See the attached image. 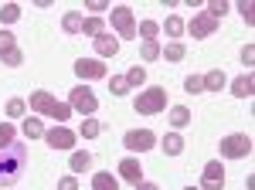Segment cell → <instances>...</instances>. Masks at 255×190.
Listing matches in <instances>:
<instances>
[{
  "instance_id": "cell-35",
  "label": "cell",
  "mask_w": 255,
  "mask_h": 190,
  "mask_svg": "<svg viewBox=\"0 0 255 190\" xmlns=\"http://www.w3.org/2000/svg\"><path fill=\"white\" fill-rule=\"evenodd\" d=\"M24 109H27V102H24V98H10V102H7V115H10V119L24 115Z\"/></svg>"
},
{
  "instance_id": "cell-17",
  "label": "cell",
  "mask_w": 255,
  "mask_h": 190,
  "mask_svg": "<svg viewBox=\"0 0 255 190\" xmlns=\"http://www.w3.org/2000/svg\"><path fill=\"white\" fill-rule=\"evenodd\" d=\"M68 167H72V173H75V177H79V173H85L89 167H92V153L72 150V160H68Z\"/></svg>"
},
{
  "instance_id": "cell-25",
  "label": "cell",
  "mask_w": 255,
  "mask_h": 190,
  "mask_svg": "<svg viewBox=\"0 0 255 190\" xmlns=\"http://www.w3.org/2000/svg\"><path fill=\"white\" fill-rule=\"evenodd\" d=\"M136 34H139L143 41H157V34H160V24H157V20H139Z\"/></svg>"
},
{
  "instance_id": "cell-26",
  "label": "cell",
  "mask_w": 255,
  "mask_h": 190,
  "mask_svg": "<svg viewBox=\"0 0 255 190\" xmlns=\"http://www.w3.org/2000/svg\"><path fill=\"white\" fill-rule=\"evenodd\" d=\"M10 143H17V129H14V122H0V150H7Z\"/></svg>"
},
{
  "instance_id": "cell-15",
  "label": "cell",
  "mask_w": 255,
  "mask_h": 190,
  "mask_svg": "<svg viewBox=\"0 0 255 190\" xmlns=\"http://www.w3.org/2000/svg\"><path fill=\"white\" fill-rule=\"evenodd\" d=\"M201 85H204V92H221V89L228 85V75H225L221 68H211L208 75H201Z\"/></svg>"
},
{
  "instance_id": "cell-7",
  "label": "cell",
  "mask_w": 255,
  "mask_h": 190,
  "mask_svg": "<svg viewBox=\"0 0 255 190\" xmlns=\"http://www.w3.org/2000/svg\"><path fill=\"white\" fill-rule=\"evenodd\" d=\"M123 146L129 153H146V150H157V136L150 129H129L123 136Z\"/></svg>"
},
{
  "instance_id": "cell-28",
  "label": "cell",
  "mask_w": 255,
  "mask_h": 190,
  "mask_svg": "<svg viewBox=\"0 0 255 190\" xmlns=\"http://www.w3.org/2000/svg\"><path fill=\"white\" fill-rule=\"evenodd\" d=\"M204 14H208V17H215V20H221L225 14H228V3H225V0H208Z\"/></svg>"
},
{
  "instance_id": "cell-36",
  "label": "cell",
  "mask_w": 255,
  "mask_h": 190,
  "mask_svg": "<svg viewBox=\"0 0 255 190\" xmlns=\"http://www.w3.org/2000/svg\"><path fill=\"white\" fill-rule=\"evenodd\" d=\"M85 7H89V17H99V14H106V10H109V3H106V0H85Z\"/></svg>"
},
{
  "instance_id": "cell-5",
  "label": "cell",
  "mask_w": 255,
  "mask_h": 190,
  "mask_svg": "<svg viewBox=\"0 0 255 190\" xmlns=\"http://www.w3.org/2000/svg\"><path fill=\"white\" fill-rule=\"evenodd\" d=\"M68 105H72V112H79V115H89L92 112H99V98H96V92L89 89V85H75L72 92H68Z\"/></svg>"
},
{
  "instance_id": "cell-6",
  "label": "cell",
  "mask_w": 255,
  "mask_h": 190,
  "mask_svg": "<svg viewBox=\"0 0 255 190\" xmlns=\"http://www.w3.org/2000/svg\"><path fill=\"white\" fill-rule=\"evenodd\" d=\"M109 20H113V31H116L123 41H133L136 38V17H133V10L126 7V3H119L109 10Z\"/></svg>"
},
{
  "instance_id": "cell-22",
  "label": "cell",
  "mask_w": 255,
  "mask_h": 190,
  "mask_svg": "<svg viewBox=\"0 0 255 190\" xmlns=\"http://www.w3.org/2000/svg\"><path fill=\"white\" fill-rule=\"evenodd\" d=\"M184 24H187L184 17L170 14V17L163 20V34H167V38H174V41H180V38H184Z\"/></svg>"
},
{
  "instance_id": "cell-8",
  "label": "cell",
  "mask_w": 255,
  "mask_h": 190,
  "mask_svg": "<svg viewBox=\"0 0 255 190\" xmlns=\"http://www.w3.org/2000/svg\"><path fill=\"white\" fill-rule=\"evenodd\" d=\"M215 31H218V20L208 17V14H194V17H191V24H184V34H191L194 41L211 38Z\"/></svg>"
},
{
  "instance_id": "cell-21",
  "label": "cell",
  "mask_w": 255,
  "mask_h": 190,
  "mask_svg": "<svg viewBox=\"0 0 255 190\" xmlns=\"http://www.w3.org/2000/svg\"><path fill=\"white\" fill-rule=\"evenodd\" d=\"M167 115H170V126H174L177 133H180L184 126H191V109H187V105H174Z\"/></svg>"
},
{
  "instance_id": "cell-3",
  "label": "cell",
  "mask_w": 255,
  "mask_h": 190,
  "mask_svg": "<svg viewBox=\"0 0 255 190\" xmlns=\"http://www.w3.org/2000/svg\"><path fill=\"white\" fill-rule=\"evenodd\" d=\"M139 115H157L167 109V89H160V85H150V89H143L136 95V105H133Z\"/></svg>"
},
{
  "instance_id": "cell-29",
  "label": "cell",
  "mask_w": 255,
  "mask_h": 190,
  "mask_svg": "<svg viewBox=\"0 0 255 190\" xmlns=\"http://www.w3.org/2000/svg\"><path fill=\"white\" fill-rule=\"evenodd\" d=\"M99 133H102V122H99V119H92V115L82 119V136H85V139H96Z\"/></svg>"
},
{
  "instance_id": "cell-30",
  "label": "cell",
  "mask_w": 255,
  "mask_h": 190,
  "mask_svg": "<svg viewBox=\"0 0 255 190\" xmlns=\"http://www.w3.org/2000/svg\"><path fill=\"white\" fill-rule=\"evenodd\" d=\"M109 92L113 95H129V82H126V75H113L109 78Z\"/></svg>"
},
{
  "instance_id": "cell-11",
  "label": "cell",
  "mask_w": 255,
  "mask_h": 190,
  "mask_svg": "<svg viewBox=\"0 0 255 190\" xmlns=\"http://www.w3.org/2000/svg\"><path fill=\"white\" fill-rule=\"evenodd\" d=\"M75 75L79 78H106V61H99V58H79L75 61Z\"/></svg>"
},
{
  "instance_id": "cell-39",
  "label": "cell",
  "mask_w": 255,
  "mask_h": 190,
  "mask_svg": "<svg viewBox=\"0 0 255 190\" xmlns=\"http://www.w3.org/2000/svg\"><path fill=\"white\" fill-rule=\"evenodd\" d=\"M242 65H245V68L255 65V44H245V48H242Z\"/></svg>"
},
{
  "instance_id": "cell-10",
  "label": "cell",
  "mask_w": 255,
  "mask_h": 190,
  "mask_svg": "<svg viewBox=\"0 0 255 190\" xmlns=\"http://www.w3.org/2000/svg\"><path fill=\"white\" fill-rule=\"evenodd\" d=\"M221 187H225V167L218 160H211L201 173V190H221Z\"/></svg>"
},
{
  "instance_id": "cell-16",
  "label": "cell",
  "mask_w": 255,
  "mask_h": 190,
  "mask_svg": "<svg viewBox=\"0 0 255 190\" xmlns=\"http://www.w3.org/2000/svg\"><path fill=\"white\" fill-rule=\"evenodd\" d=\"M252 92H255V78L249 75V72L232 82V95H235V98H252Z\"/></svg>"
},
{
  "instance_id": "cell-40",
  "label": "cell",
  "mask_w": 255,
  "mask_h": 190,
  "mask_svg": "<svg viewBox=\"0 0 255 190\" xmlns=\"http://www.w3.org/2000/svg\"><path fill=\"white\" fill-rule=\"evenodd\" d=\"M238 14H242V17L252 24V3H249V0H238Z\"/></svg>"
},
{
  "instance_id": "cell-23",
  "label": "cell",
  "mask_w": 255,
  "mask_h": 190,
  "mask_svg": "<svg viewBox=\"0 0 255 190\" xmlns=\"http://www.w3.org/2000/svg\"><path fill=\"white\" fill-rule=\"evenodd\" d=\"M92 190H119V180L113 173H92Z\"/></svg>"
},
{
  "instance_id": "cell-18",
  "label": "cell",
  "mask_w": 255,
  "mask_h": 190,
  "mask_svg": "<svg viewBox=\"0 0 255 190\" xmlns=\"http://www.w3.org/2000/svg\"><path fill=\"white\" fill-rule=\"evenodd\" d=\"M20 133L27 136V139H44V122H41V115H31V119H24Z\"/></svg>"
},
{
  "instance_id": "cell-12",
  "label": "cell",
  "mask_w": 255,
  "mask_h": 190,
  "mask_svg": "<svg viewBox=\"0 0 255 190\" xmlns=\"http://www.w3.org/2000/svg\"><path fill=\"white\" fill-rule=\"evenodd\" d=\"M96 41V55H99V61L102 58H116V51H119V38L116 34H109V31H102L99 38H92Z\"/></svg>"
},
{
  "instance_id": "cell-13",
  "label": "cell",
  "mask_w": 255,
  "mask_h": 190,
  "mask_svg": "<svg viewBox=\"0 0 255 190\" xmlns=\"http://www.w3.org/2000/svg\"><path fill=\"white\" fill-rule=\"evenodd\" d=\"M119 177H123L126 184H133V187H136L139 180H143V167H139L136 156H126V160L119 163Z\"/></svg>"
},
{
  "instance_id": "cell-41",
  "label": "cell",
  "mask_w": 255,
  "mask_h": 190,
  "mask_svg": "<svg viewBox=\"0 0 255 190\" xmlns=\"http://www.w3.org/2000/svg\"><path fill=\"white\" fill-rule=\"evenodd\" d=\"M133 190H160V187H157V184H150V180H139Z\"/></svg>"
},
{
  "instance_id": "cell-9",
  "label": "cell",
  "mask_w": 255,
  "mask_h": 190,
  "mask_svg": "<svg viewBox=\"0 0 255 190\" xmlns=\"http://www.w3.org/2000/svg\"><path fill=\"white\" fill-rule=\"evenodd\" d=\"M75 139H79V136L72 133L68 126H51V129H44V143H48L51 150H75Z\"/></svg>"
},
{
  "instance_id": "cell-31",
  "label": "cell",
  "mask_w": 255,
  "mask_h": 190,
  "mask_svg": "<svg viewBox=\"0 0 255 190\" xmlns=\"http://www.w3.org/2000/svg\"><path fill=\"white\" fill-rule=\"evenodd\" d=\"M139 58H146V61L160 58V41H143L139 44Z\"/></svg>"
},
{
  "instance_id": "cell-20",
  "label": "cell",
  "mask_w": 255,
  "mask_h": 190,
  "mask_svg": "<svg viewBox=\"0 0 255 190\" xmlns=\"http://www.w3.org/2000/svg\"><path fill=\"white\" fill-rule=\"evenodd\" d=\"M184 55H187V48H184V41H170L167 48H160V58H167L170 65H177V61H184Z\"/></svg>"
},
{
  "instance_id": "cell-4",
  "label": "cell",
  "mask_w": 255,
  "mask_h": 190,
  "mask_svg": "<svg viewBox=\"0 0 255 190\" xmlns=\"http://www.w3.org/2000/svg\"><path fill=\"white\" fill-rule=\"evenodd\" d=\"M218 150H221L225 160H245V156L252 153V136L249 133H228L218 143Z\"/></svg>"
},
{
  "instance_id": "cell-34",
  "label": "cell",
  "mask_w": 255,
  "mask_h": 190,
  "mask_svg": "<svg viewBox=\"0 0 255 190\" xmlns=\"http://www.w3.org/2000/svg\"><path fill=\"white\" fill-rule=\"evenodd\" d=\"M184 92H187V95L204 92V85H201V75H187V78H184Z\"/></svg>"
},
{
  "instance_id": "cell-33",
  "label": "cell",
  "mask_w": 255,
  "mask_h": 190,
  "mask_svg": "<svg viewBox=\"0 0 255 190\" xmlns=\"http://www.w3.org/2000/svg\"><path fill=\"white\" fill-rule=\"evenodd\" d=\"M14 48H17L14 34H10V31H0V58H3V55H10Z\"/></svg>"
},
{
  "instance_id": "cell-38",
  "label": "cell",
  "mask_w": 255,
  "mask_h": 190,
  "mask_svg": "<svg viewBox=\"0 0 255 190\" xmlns=\"http://www.w3.org/2000/svg\"><path fill=\"white\" fill-rule=\"evenodd\" d=\"M58 190H79V177H75V173L61 177V180H58Z\"/></svg>"
},
{
  "instance_id": "cell-14",
  "label": "cell",
  "mask_w": 255,
  "mask_h": 190,
  "mask_svg": "<svg viewBox=\"0 0 255 190\" xmlns=\"http://www.w3.org/2000/svg\"><path fill=\"white\" fill-rule=\"evenodd\" d=\"M184 146H187V143H184V136L177 133V129L160 139V150H163V156H180V153H184Z\"/></svg>"
},
{
  "instance_id": "cell-19",
  "label": "cell",
  "mask_w": 255,
  "mask_h": 190,
  "mask_svg": "<svg viewBox=\"0 0 255 190\" xmlns=\"http://www.w3.org/2000/svg\"><path fill=\"white\" fill-rule=\"evenodd\" d=\"M82 10H68V14H65V17H61V31H65V34H82Z\"/></svg>"
},
{
  "instance_id": "cell-42",
  "label": "cell",
  "mask_w": 255,
  "mask_h": 190,
  "mask_svg": "<svg viewBox=\"0 0 255 190\" xmlns=\"http://www.w3.org/2000/svg\"><path fill=\"white\" fill-rule=\"evenodd\" d=\"M184 190H201V187H184Z\"/></svg>"
},
{
  "instance_id": "cell-37",
  "label": "cell",
  "mask_w": 255,
  "mask_h": 190,
  "mask_svg": "<svg viewBox=\"0 0 255 190\" xmlns=\"http://www.w3.org/2000/svg\"><path fill=\"white\" fill-rule=\"evenodd\" d=\"M0 61H3V65H7V68H17L20 61H24V51H20V48H14V51H10V55H3V58H0Z\"/></svg>"
},
{
  "instance_id": "cell-32",
  "label": "cell",
  "mask_w": 255,
  "mask_h": 190,
  "mask_svg": "<svg viewBox=\"0 0 255 190\" xmlns=\"http://www.w3.org/2000/svg\"><path fill=\"white\" fill-rule=\"evenodd\" d=\"M126 82H129V89H133V85H143V82H146V68H143V65H133V68L126 72Z\"/></svg>"
},
{
  "instance_id": "cell-27",
  "label": "cell",
  "mask_w": 255,
  "mask_h": 190,
  "mask_svg": "<svg viewBox=\"0 0 255 190\" xmlns=\"http://www.w3.org/2000/svg\"><path fill=\"white\" fill-rule=\"evenodd\" d=\"M20 20V3H3L0 7V24H14Z\"/></svg>"
},
{
  "instance_id": "cell-24",
  "label": "cell",
  "mask_w": 255,
  "mask_h": 190,
  "mask_svg": "<svg viewBox=\"0 0 255 190\" xmlns=\"http://www.w3.org/2000/svg\"><path fill=\"white\" fill-rule=\"evenodd\" d=\"M106 31V20L102 17H85L82 20V34H89V38H99Z\"/></svg>"
},
{
  "instance_id": "cell-2",
  "label": "cell",
  "mask_w": 255,
  "mask_h": 190,
  "mask_svg": "<svg viewBox=\"0 0 255 190\" xmlns=\"http://www.w3.org/2000/svg\"><path fill=\"white\" fill-rule=\"evenodd\" d=\"M27 105H31V112L48 115V119H55V122H68V119H72V105H68V102H58L55 95L44 92V89H34V92L27 95Z\"/></svg>"
},
{
  "instance_id": "cell-1",
  "label": "cell",
  "mask_w": 255,
  "mask_h": 190,
  "mask_svg": "<svg viewBox=\"0 0 255 190\" xmlns=\"http://www.w3.org/2000/svg\"><path fill=\"white\" fill-rule=\"evenodd\" d=\"M27 167V146L24 143H10L7 150H0V187H14Z\"/></svg>"
}]
</instances>
